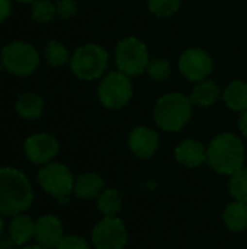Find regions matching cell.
<instances>
[{
    "label": "cell",
    "instance_id": "6da1fadb",
    "mask_svg": "<svg viewBox=\"0 0 247 249\" xmlns=\"http://www.w3.org/2000/svg\"><path fill=\"white\" fill-rule=\"evenodd\" d=\"M33 201V190L28 177L12 166L0 168V214L17 216Z\"/></svg>",
    "mask_w": 247,
    "mask_h": 249
},
{
    "label": "cell",
    "instance_id": "7a4b0ae2",
    "mask_svg": "<svg viewBox=\"0 0 247 249\" xmlns=\"http://www.w3.org/2000/svg\"><path fill=\"white\" fill-rule=\"evenodd\" d=\"M245 144L233 133L217 134L207 147V163L221 175L231 177L245 166Z\"/></svg>",
    "mask_w": 247,
    "mask_h": 249
},
{
    "label": "cell",
    "instance_id": "3957f363",
    "mask_svg": "<svg viewBox=\"0 0 247 249\" xmlns=\"http://www.w3.org/2000/svg\"><path fill=\"white\" fill-rule=\"evenodd\" d=\"M194 104L181 92H170L157 99L154 105V121L167 133L181 131L192 118Z\"/></svg>",
    "mask_w": 247,
    "mask_h": 249
},
{
    "label": "cell",
    "instance_id": "277c9868",
    "mask_svg": "<svg viewBox=\"0 0 247 249\" xmlns=\"http://www.w3.org/2000/svg\"><path fill=\"white\" fill-rule=\"evenodd\" d=\"M68 64L71 73L77 79L84 82H92V80L102 79L106 74V69L109 64V54L102 45L89 42L74 50Z\"/></svg>",
    "mask_w": 247,
    "mask_h": 249
},
{
    "label": "cell",
    "instance_id": "5b68a950",
    "mask_svg": "<svg viewBox=\"0 0 247 249\" xmlns=\"http://www.w3.org/2000/svg\"><path fill=\"white\" fill-rule=\"evenodd\" d=\"M150 54L147 45L137 36L122 38L115 47V64L119 71L130 77L147 71Z\"/></svg>",
    "mask_w": 247,
    "mask_h": 249
},
{
    "label": "cell",
    "instance_id": "8992f818",
    "mask_svg": "<svg viewBox=\"0 0 247 249\" xmlns=\"http://www.w3.org/2000/svg\"><path fill=\"white\" fill-rule=\"evenodd\" d=\"M134 88L131 77L125 73L115 70L106 73L98 89V98L99 102L106 108L112 111H118L124 107H127L132 98Z\"/></svg>",
    "mask_w": 247,
    "mask_h": 249
},
{
    "label": "cell",
    "instance_id": "52a82bcc",
    "mask_svg": "<svg viewBox=\"0 0 247 249\" xmlns=\"http://www.w3.org/2000/svg\"><path fill=\"white\" fill-rule=\"evenodd\" d=\"M0 58L4 70L15 76H29L39 66V53L25 41H13L4 45L0 51Z\"/></svg>",
    "mask_w": 247,
    "mask_h": 249
},
{
    "label": "cell",
    "instance_id": "ba28073f",
    "mask_svg": "<svg viewBox=\"0 0 247 249\" xmlns=\"http://www.w3.org/2000/svg\"><path fill=\"white\" fill-rule=\"evenodd\" d=\"M74 177L70 169L60 162H49L38 172L39 187L61 204L68 201L70 194L74 191Z\"/></svg>",
    "mask_w": 247,
    "mask_h": 249
},
{
    "label": "cell",
    "instance_id": "9c48e42d",
    "mask_svg": "<svg viewBox=\"0 0 247 249\" xmlns=\"http://www.w3.org/2000/svg\"><path fill=\"white\" fill-rule=\"evenodd\" d=\"M178 67L186 80L198 83L210 77L213 71V58L205 50L199 47H192L182 53Z\"/></svg>",
    "mask_w": 247,
    "mask_h": 249
},
{
    "label": "cell",
    "instance_id": "30bf717a",
    "mask_svg": "<svg viewBox=\"0 0 247 249\" xmlns=\"http://www.w3.org/2000/svg\"><path fill=\"white\" fill-rule=\"evenodd\" d=\"M92 244L96 249H122L127 244V229L118 217H103L92 231Z\"/></svg>",
    "mask_w": 247,
    "mask_h": 249
},
{
    "label": "cell",
    "instance_id": "8fae6325",
    "mask_svg": "<svg viewBox=\"0 0 247 249\" xmlns=\"http://www.w3.org/2000/svg\"><path fill=\"white\" fill-rule=\"evenodd\" d=\"M25 156L35 165H47L58 155V140L48 133H36L29 136L23 143Z\"/></svg>",
    "mask_w": 247,
    "mask_h": 249
},
{
    "label": "cell",
    "instance_id": "7c38bea8",
    "mask_svg": "<svg viewBox=\"0 0 247 249\" xmlns=\"http://www.w3.org/2000/svg\"><path fill=\"white\" fill-rule=\"evenodd\" d=\"M128 146L137 158L150 159L159 149V134L146 125L134 127L128 137Z\"/></svg>",
    "mask_w": 247,
    "mask_h": 249
},
{
    "label": "cell",
    "instance_id": "4fadbf2b",
    "mask_svg": "<svg viewBox=\"0 0 247 249\" xmlns=\"http://www.w3.org/2000/svg\"><path fill=\"white\" fill-rule=\"evenodd\" d=\"M63 223L54 214H44L35 222V239L36 244L45 248L54 249L63 239Z\"/></svg>",
    "mask_w": 247,
    "mask_h": 249
},
{
    "label": "cell",
    "instance_id": "5bb4252c",
    "mask_svg": "<svg viewBox=\"0 0 247 249\" xmlns=\"http://www.w3.org/2000/svg\"><path fill=\"white\" fill-rule=\"evenodd\" d=\"M176 160L186 168H198L207 162V149L194 139L181 142L175 149Z\"/></svg>",
    "mask_w": 247,
    "mask_h": 249
},
{
    "label": "cell",
    "instance_id": "9a60e30c",
    "mask_svg": "<svg viewBox=\"0 0 247 249\" xmlns=\"http://www.w3.org/2000/svg\"><path fill=\"white\" fill-rule=\"evenodd\" d=\"M33 236H35V222L29 216L22 213L12 217L9 223V238L15 245L22 247L28 244Z\"/></svg>",
    "mask_w": 247,
    "mask_h": 249
},
{
    "label": "cell",
    "instance_id": "2e32d148",
    "mask_svg": "<svg viewBox=\"0 0 247 249\" xmlns=\"http://www.w3.org/2000/svg\"><path fill=\"white\" fill-rule=\"evenodd\" d=\"M189 98L194 105L207 108V107L214 105L220 98H223V92L214 80L205 79L202 82L195 83V88L192 89V93Z\"/></svg>",
    "mask_w": 247,
    "mask_h": 249
},
{
    "label": "cell",
    "instance_id": "e0dca14e",
    "mask_svg": "<svg viewBox=\"0 0 247 249\" xmlns=\"http://www.w3.org/2000/svg\"><path fill=\"white\" fill-rule=\"evenodd\" d=\"M103 191V179L95 172H87L76 178L74 181V194L83 200H92L100 196Z\"/></svg>",
    "mask_w": 247,
    "mask_h": 249
},
{
    "label": "cell",
    "instance_id": "ac0fdd59",
    "mask_svg": "<svg viewBox=\"0 0 247 249\" xmlns=\"http://www.w3.org/2000/svg\"><path fill=\"white\" fill-rule=\"evenodd\" d=\"M223 101L227 105L229 109L236 112H245L247 111V83L243 80H233L230 82L224 92H223Z\"/></svg>",
    "mask_w": 247,
    "mask_h": 249
},
{
    "label": "cell",
    "instance_id": "d6986e66",
    "mask_svg": "<svg viewBox=\"0 0 247 249\" xmlns=\"http://www.w3.org/2000/svg\"><path fill=\"white\" fill-rule=\"evenodd\" d=\"M15 111L25 120H38L44 111V99L35 92H23L16 99Z\"/></svg>",
    "mask_w": 247,
    "mask_h": 249
},
{
    "label": "cell",
    "instance_id": "ffe728a7",
    "mask_svg": "<svg viewBox=\"0 0 247 249\" xmlns=\"http://www.w3.org/2000/svg\"><path fill=\"white\" fill-rule=\"evenodd\" d=\"M226 226L231 232H242L247 229V204L243 201L230 203L223 214Z\"/></svg>",
    "mask_w": 247,
    "mask_h": 249
},
{
    "label": "cell",
    "instance_id": "44dd1931",
    "mask_svg": "<svg viewBox=\"0 0 247 249\" xmlns=\"http://www.w3.org/2000/svg\"><path fill=\"white\" fill-rule=\"evenodd\" d=\"M98 209L106 217L116 216L122 209V198L121 194L114 188H106L100 193L98 198Z\"/></svg>",
    "mask_w": 247,
    "mask_h": 249
},
{
    "label": "cell",
    "instance_id": "7402d4cb",
    "mask_svg": "<svg viewBox=\"0 0 247 249\" xmlns=\"http://www.w3.org/2000/svg\"><path fill=\"white\" fill-rule=\"evenodd\" d=\"M45 61L52 67H61L67 63H70L71 54L67 50V47L58 41H49L44 50Z\"/></svg>",
    "mask_w": 247,
    "mask_h": 249
},
{
    "label": "cell",
    "instance_id": "603a6c76",
    "mask_svg": "<svg viewBox=\"0 0 247 249\" xmlns=\"http://www.w3.org/2000/svg\"><path fill=\"white\" fill-rule=\"evenodd\" d=\"M57 16L55 3L49 0H35L31 4V18L36 23H48Z\"/></svg>",
    "mask_w": 247,
    "mask_h": 249
},
{
    "label": "cell",
    "instance_id": "cb8c5ba5",
    "mask_svg": "<svg viewBox=\"0 0 247 249\" xmlns=\"http://www.w3.org/2000/svg\"><path fill=\"white\" fill-rule=\"evenodd\" d=\"M229 188L234 200L243 201L247 204V166H243L230 177Z\"/></svg>",
    "mask_w": 247,
    "mask_h": 249
},
{
    "label": "cell",
    "instance_id": "d4e9b609",
    "mask_svg": "<svg viewBox=\"0 0 247 249\" xmlns=\"http://www.w3.org/2000/svg\"><path fill=\"white\" fill-rule=\"evenodd\" d=\"M148 77L154 82H165L170 77L172 74V66H170V61L167 58H162V57H157V58H153L150 60L148 63V67H147V71Z\"/></svg>",
    "mask_w": 247,
    "mask_h": 249
},
{
    "label": "cell",
    "instance_id": "484cf974",
    "mask_svg": "<svg viewBox=\"0 0 247 249\" xmlns=\"http://www.w3.org/2000/svg\"><path fill=\"white\" fill-rule=\"evenodd\" d=\"M182 0H147L148 10L157 18H169L181 9Z\"/></svg>",
    "mask_w": 247,
    "mask_h": 249
},
{
    "label": "cell",
    "instance_id": "4316f807",
    "mask_svg": "<svg viewBox=\"0 0 247 249\" xmlns=\"http://www.w3.org/2000/svg\"><path fill=\"white\" fill-rule=\"evenodd\" d=\"M57 16L61 19H71L77 13V1L76 0H57L55 1Z\"/></svg>",
    "mask_w": 247,
    "mask_h": 249
},
{
    "label": "cell",
    "instance_id": "83f0119b",
    "mask_svg": "<svg viewBox=\"0 0 247 249\" xmlns=\"http://www.w3.org/2000/svg\"><path fill=\"white\" fill-rule=\"evenodd\" d=\"M54 249H90V247L83 238L67 235V236H63V239Z\"/></svg>",
    "mask_w": 247,
    "mask_h": 249
},
{
    "label": "cell",
    "instance_id": "f1b7e54d",
    "mask_svg": "<svg viewBox=\"0 0 247 249\" xmlns=\"http://www.w3.org/2000/svg\"><path fill=\"white\" fill-rule=\"evenodd\" d=\"M10 10H12V0H0V23L10 16Z\"/></svg>",
    "mask_w": 247,
    "mask_h": 249
},
{
    "label": "cell",
    "instance_id": "f546056e",
    "mask_svg": "<svg viewBox=\"0 0 247 249\" xmlns=\"http://www.w3.org/2000/svg\"><path fill=\"white\" fill-rule=\"evenodd\" d=\"M239 128L242 131V134L247 139V111L242 112L240 115V120H239Z\"/></svg>",
    "mask_w": 247,
    "mask_h": 249
},
{
    "label": "cell",
    "instance_id": "4dcf8cb0",
    "mask_svg": "<svg viewBox=\"0 0 247 249\" xmlns=\"http://www.w3.org/2000/svg\"><path fill=\"white\" fill-rule=\"evenodd\" d=\"M22 249H49V248H45V247H42V245L36 244V245H29V247H25V248H22Z\"/></svg>",
    "mask_w": 247,
    "mask_h": 249
},
{
    "label": "cell",
    "instance_id": "1f68e13d",
    "mask_svg": "<svg viewBox=\"0 0 247 249\" xmlns=\"http://www.w3.org/2000/svg\"><path fill=\"white\" fill-rule=\"evenodd\" d=\"M3 233V219H1V214H0V236Z\"/></svg>",
    "mask_w": 247,
    "mask_h": 249
},
{
    "label": "cell",
    "instance_id": "d6a6232c",
    "mask_svg": "<svg viewBox=\"0 0 247 249\" xmlns=\"http://www.w3.org/2000/svg\"><path fill=\"white\" fill-rule=\"evenodd\" d=\"M16 1H19V3H31L32 4L35 0H16Z\"/></svg>",
    "mask_w": 247,
    "mask_h": 249
},
{
    "label": "cell",
    "instance_id": "836d02e7",
    "mask_svg": "<svg viewBox=\"0 0 247 249\" xmlns=\"http://www.w3.org/2000/svg\"><path fill=\"white\" fill-rule=\"evenodd\" d=\"M4 70V66H3V63H1V58H0V73Z\"/></svg>",
    "mask_w": 247,
    "mask_h": 249
},
{
    "label": "cell",
    "instance_id": "e575fe53",
    "mask_svg": "<svg viewBox=\"0 0 247 249\" xmlns=\"http://www.w3.org/2000/svg\"><path fill=\"white\" fill-rule=\"evenodd\" d=\"M0 249H1V248H0Z\"/></svg>",
    "mask_w": 247,
    "mask_h": 249
}]
</instances>
